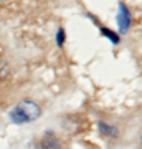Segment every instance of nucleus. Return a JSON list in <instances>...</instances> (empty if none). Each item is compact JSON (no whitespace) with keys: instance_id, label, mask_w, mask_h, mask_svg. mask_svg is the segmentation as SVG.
I'll return each instance as SVG.
<instances>
[{"instance_id":"1","label":"nucleus","mask_w":142,"mask_h":149,"mask_svg":"<svg viewBox=\"0 0 142 149\" xmlns=\"http://www.w3.org/2000/svg\"><path fill=\"white\" fill-rule=\"evenodd\" d=\"M42 114V109L37 103L33 101H21L20 104H17L10 111V119L17 124H23V123L35 121L38 116Z\"/></svg>"},{"instance_id":"2","label":"nucleus","mask_w":142,"mask_h":149,"mask_svg":"<svg viewBox=\"0 0 142 149\" xmlns=\"http://www.w3.org/2000/svg\"><path fill=\"white\" fill-rule=\"evenodd\" d=\"M131 13L127 10V7L124 3H119V15H117V25H119V30L122 33H126L131 27Z\"/></svg>"},{"instance_id":"3","label":"nucleus","mask_w":142,"mask_h":149,"mask_svg":"<svg viewBox=\"0 0 142 149\" xmlns=\"http://www.w3.org/2000/svg\"><path fill=\"white\" fill-rule=\"evenodd\" d=\"M98 128H99V133L103 136H117V129L112 126H107L106 123H98Z\"/></svg>"},{"instance_id":"4","label":"nucleus","mask_w":142,"mask_h":149,"mask_svg":"<svg viewBox=\"0 0 142 149\" xmlns=\"http://www.w3.org/2000/svg\"><path fill=\"white\" fill-rule=\"evenodd\" d=\"M101 33H103L104 37H107V38H109L111 42L114 43V45H117V43H119V35H117V33H114L112 30H109V28L101 27Z\"/></svg>"},{"instance_id":"5","label":"nucleus","mask_w":142,"mask_h":149,"mask_svg":"<svg viewBox=\"0 0 142 149\" xmlns=\"http://www.w3.org/2000/svg\"><path fill=\"white\" fill-rule=\"evenodd\" d=\"M43 148L45 149H58V141L53 138H46L45 143H43Z\"/></svg>"},{"instance_id":"6","label":"nucleus","mask_w":142,"mask_h":149,"mask_svg":"<svg viewBox=\"0 0 142 149\" xmlns=\"http://www.w3.org/2000/svg\"><path fill=\"white\" fill-rule=\"evenodd\" d=\"M56 43H58V47H63L64 45V30L63 28H60L58 32H56Z\"/></svg>"}]
</instances>
